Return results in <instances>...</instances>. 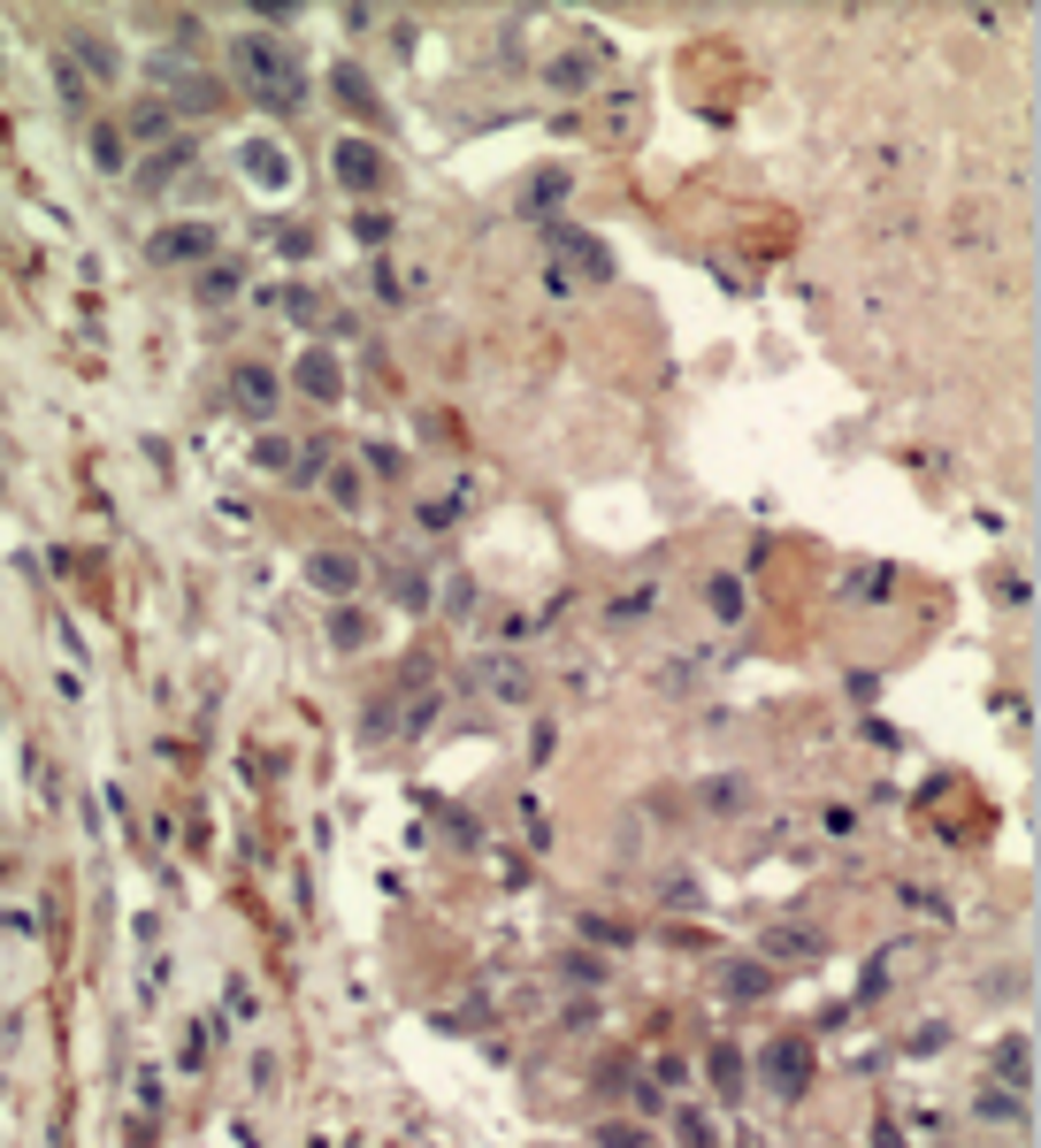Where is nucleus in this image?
Returning <instances> with one entry per match:
<instances>
[{
    "label": "nucleus",
    "mask_w": 1041,
    "mask_h": 1148,
    "mask_svg": "<svg viewBox=\"0 0 1041 1148\" xmlns=\"http://www.w3.org/2000/svg\"><path fill=\"white\" fill-rule=\"evenodd\" d=\"M245 177H253V184H283V177H291V161H283L268 138H253V146H245Z\"/></svg>",
    "instance_id": "obj_12"
},
{
    "label": "nucleus",
    "mask_w": 1041,
    "mask_h": 1148,
    "mask_svg": "<svg viewBox=\"0 0 1041 1148\" xmlns=\"http://www.w3.org/2000/svg\"><path fill=\"white\" fill-rule=\"evenodd\" d=\"M353 230H361V245H384V238H391V215H361Z\"/></svg>",
    "instance_id": "obj_23"
},
{
    "label": "nucleus",
    "mask_w": 1041,
    "mask_h": 1148,
    "mask_svg": "<svg viewBox=\"0 0 1041 1148\" xmlns=\"http://www.w3.org/2000/svg\"><path fill=\"white\" fill-rule=\"evenodd\" d=\"M766 957H820V934H812V927H774V934H766Z\"/></svg>",
    "instance_id": "obj_14"
},
{
    "label": "nucleus",
    "mask_w": 1041,
    "mask_h": 1148,
    "mask_svg": "<svg viewBox=\"0 0 1041 1148\" xmlns=\"http://www.w3.org/2000/svg\"><path fill=\"white\" fill-rule=\"evenodd\" d=\"M705 605H713V620H743V605H751V597H743V582H736V575H713V582H705Z\"/></svg>",
    "instance_id": "obj_13"
},
{
    "label": "nucleus",
    "mask_w": 1041,
    "mask_h": 1148,
    "mask_svg": "<svg viewBox=\"0 0 1041 1148\" xmlns=\"http://www.w3.org/2000/svg\"><path fill=\"white\" fill-rule=\"evenodd\" d=\"M559 972H567L574 988H597V980H605V957H590V950H574V957H559Z\"/></svg>",
    "instance_id": "obj_16"
},
{
    "label": "nucleus",
    "mask_w": 1041,
    "mask_h": 1148,
    "mask_svg": "<svg viewBox=\"0 0 1041 1148\" xmlns=\"http://www.w3.org/2000/svg\"><path fill=\"white\" fill-rule=\"evenodd\" d=\"M391 597H399L407 613H422V605H429V575H422V567H399V575H391Z\"/></svg>",
    "instance_id": "obj_15"
},
{
    "label": "nucleus",
    "mask_w": 1041,
    "mask_h": 1148,
    "mask_svg": "<svg viewBox=\"0 0 1041 1148\" xmlns=\"http://www.w3.org/2000/svg\"><path fill=\"white\" fill-rule=\"evenodd\" d=\"M230 62H238V77L253 85V100H261L268 116L306 108V70H299V55H291V47H276V39H238V47H230Z\"/></svg>",
    "instance_id": "obj_1"
},
{
    "label": "nucleus",
    "mask_w": 1041,
    "mask_h": 1148,
    "mask_svg": "<svg viewBox=\"0 0 1041 1148\" xmlns=\"http://www.w3.org/2000/svg\"><path fill=\"white\" fill-rule=\"evenodd\" d=\"M306 575H314L329 597H353V590H361V559H353V552H314Z\"/></svg>",
    "instance_id": "obj_8"
},
{
    "label": "nucleus",
    "mask_w": 1041,
    "mask_h": 1148,
    "mask_svg": "<svg viewBox=\"0 0 1041 1148\" xmlns=\"http://www.w3.org/2000/svg\"><path fill=\"white\" fill-rule=\"evenodd\" d=\"M230 399H238L245 414H276V375H268V367H253V360H245V367H230Z\"/></svg>",
    "instance_id": "obj_6"
},
{
    "label": "nucleus",
    "mask_w": 1041,
    "mask_h": 1148,
    "mask_svg": "<svg viewBox=\"0 0 1041 1148\" xmlns=\"http://www.w3.org/2000/svg\"><path fill=\"white\" fill-rule=\"evenodd\" d=\"M590 1140H597V1148H651V1133H643V1125H597Z\"/></svg>",
    "instance_id": "obj_19"
},
{
    "label": "nucleus",
    "mask_w": 1041,
    "mask_h": 1148,
    "mask_svg": "<svg viewBox=\"0 0 1041 1148\" xmlns=\"http://www.w3.org/2000/svg\"><path fill=\"white\" fill-rule=\"evenodd\" d=\"M995 1072H1010V1079L1026 1087V1041H1003V1049H995Z\"/></svg>",
    "instance_id": "obj_21"
},
{
    "label": "nucleus",
    "mask_w": 1041,
    "mask_h": 1148,
    "mask_svg": "<svg viewBox=\"0 0 1041 1148\" xmlns=\"http://www.w3.org/2000/svg\"><path fill=\"white\" fill-rule=\"evenodd\" d=\"M337 100H344V108H353L361 123H384V116H391V108L376 100V85H368L361 70H337Z\"/></svg>",
    "instance_id": "obj_10"
},
{
    "label": "nucleus",
    "mask_w": 1041,
    "mask_h": 1148,
    "mask_svg": "<svg viewBox=\"0 0 1041 1148\" xmlns=\"http://www.w3.org/2000/svg\"><path fill=\"white\" fill-rule=\"evenodd\" d=\"M681 1148H713V1125L698 1110H681Z\"/></svg>",
    "instance_id": "obj_22"
},
{
    "label": "nucleus",
    "mask_w": 1041,
    "mask_h": 1148,
    "mask_svg": "<svg viewBox=\"0 0 1041 1148\" xmlns=\"http://www.w3.org/2000/svg\"><path fill=\"white\" fill-rule=\"evenodd\" d=\"M582 934H590V942H628V927H620V919H582Z\"/></svg>",
    "instance_id": "obj_24"
},
{
    "label": "nucleus",
    "mask_w": 1041,
    "mask_h": 1148,
    "mask_svg": "<svg viewBox=\"0 0 1041 1148\" xmlns=\"http://www.w3.org/2000/svg\"><path fill=\"white\" fill-rule=\"evenodd\" d=\"M888 582H896L888 567H858V575H850V597H858V605H873V597H881Z\"/></svg>",
    "instance_id": "obj_18"
},
{
    "label": "nucleus",
    "mask_w": 1041,
    "mask_h": 1148,
    "mask_svg": "<svg viewBox=\"0 0 1041 1148\" xmlns=\"http://www.w3.org/2000/svg\"><path fill=\"white\" fill-rule=\"evenodd\" d=\"M552 77H559V85H582V77H590V55H567V62H559Z\"/></svg>",
    "instance_id": "obj_26"
},
{
    "label": "nucleus",
    "mask_w": 1041,
    "mask_h": 1148,
    "mask_svg": "<svg viewBox=\"0 0 1041 1148\" xmlns=\"http://www.w3.org/2000/svg\"><path fill=\"white\" fill-rule=\"evenodd\" d=\"M337 643H368V620L361 613H337Z\"/></svg>",
    "instance_id": "obj_25"
},
{
    "label": "nucleus",
    "mask_w": 1041,
    "mask_h": 1148,
    "mask_svg": "<svg viewBox=\"0 0 1041 1148\" xmlns=\"http://www.w3.org/2000/svg\"><path fill=\"white\" fill-rule=\"evenodd\" d=\"M705 805H721V812H736V805H743V789H736V782H713V789H705Z\"/></svg>",
    "instance_id": "obj_29"
},
{
    "label": "nucleus",
    "mask_w": 1041,
    "mask_h": 1148,
    "mask_svg": "<svg viewBox=\"0 0 1041 1148\" xmlns=\"http://www.w3.org/2000/svg\"><path fill=\"white\" fill-rule=\"evenodd\" d=\"M299 391H306V399H322V407L344 391V375H337V360H329V352H306V360H299Z\"/></svg>",
    "instance_id": "obj_9"
},
{
    "label": "nucleus",
    "mask_w": 1041,
    "mask_h": 1148,
    "mask_svg": "<svg viewBox=\"0 0 1041 1148\" xmlns=\"http://www.w3.org/2000/svg\"><path fill=\"white\" fill-rule=\"evenodd\" d=\"M154 253H161V261H207V253H215V230H207V222H177V230L154 238Z\"/></svg>",
    "instance_id": "obj_7"
},
{
    "label": "nucleus",
    "mask_w": 1041,
    "mask_h": 1148,
    "mask_svg": "<svg viewBox=\"0 0 1041 1148\" xmlns=\"http://www.w3.org/2000/svg\"><path fill=\"white\" fill-rule=\"evenodd\" d=\"M283 306H291V322H322V299H314L306 283H291V291H283Z\"/></svg>",
    "instance_id": "obj_20"
},
{
    "label": "nucleus",
    "mask_w": 1041,
    "mask_h": 1148,
    "mask_svg": "<svg viewBox=\"0 0 1041 1148\" xmlns=\"http://www.w3.org/2000/svg\"><path fill=\"white\" fill-rule=\"evenodd\" d=\"M544 245H559V253H574V268L590 276V283H613V253L590 238V230H574V222H544Z\"/></svg>",
    "instance_id": "obj_4"
},
{
    "label": "nucleus",
    "mask_w": 1041,
    "mask_h": 1148,
    "mask_svg": "<svg viewBox=\"0 0 1041 1148\" xmlns=\"http://www.w3.org/2000/svg\"><path fill=\"white\" fill-rule=\"evenodd\" d=\"M238 291V268H207V299H230Z\"/></svg>",
    "instance_id": "obj_27"
},
{
    "label": "nucleus",
    "mask_w": 1041,
    "mask_h": 1148,
    "mask_svg": "<svg viewBox=\"0 0 1041 1148\" xmlns=\"http://www.w3.org/2000/svg\"><path fill=\"white\" fill-rule=\"evenodd\" d=\"M705 1072H713V1095H743V1049L736 1041H713V1056H705Z\"/></svg>",
    "instance_id": "obj_11"
},
{
    "label": "nucleus",
    "mask_w": 1041,
    "mask_h": 1148,
    "mask_svg": "<svg viewBox=\"0 0 1041 1148\" xmlns=\"http://www.w3.org/2000/svg\"><path fill=\"white\" fill-rule=\"evenodd\" d=\"M651 597H658V590H628V597H620V605H613V620H636V613H643V605H651Z\"/></svg>",
    "instance_id": "obj_28"
},
{
    "label": "nucleus",
    "mask_w": 1041,
    "mask_h": 1148,
    "mask_svg": "<svg viewBox=\"0 0 1041 1148\" xmlns=\"http://www.w3.org/2000/svg\"><path fill=\"white\" fill-rule=\"evenodd\" d=\"M873 1148H904V1133H896V1125H881V1133H873Z\"/></svg>",
    "instance_id": "obj_30"
},
{
    "label": "nucleus",
    "mask_w": 1041,
    "mask_h": 1148,
    "mask_svg": "<svg viewBox=\"0 0 1041 1148\" xmlns=\"http://www.w3.org/2000/svg\"><path fill=\"white\" fill-rule=\"evenodd\" d=\"M721 995H728V1003H759V995H774V965L728 957V965H721Z\"/></svg>",
    "instance_id": "obj_5"
},
{
    "label": "nucleus",
    "mask_w": 1041,
    "mask_h": 1148,
    "mask_svg": "<svg viewBox=\"0 0 1041 1148\" xmlns=\"http://www.w3.org/2000/svg\"><path fill=\"white\" fill-rule=\"evenodd\" d=\"M567 200V169H544L536 184H529V207H559Z\"/></svg>",
    "instance_id": "obj_17"
},
{
    "label": "nucleus",
    "mask_w": 1041,
    "mask_h": 1148,
    "mask_svg": "<svg viewBox=\"0 0 1041 1148\" xmlns=\"http://www.w3.org/2000/svg\"><path fill=\"white\" fill-rule=\"evenodd\" d=\"M759 1072H766V1087H774L782 1102H797V1095L812 1087V1041H804V1034H774L766 1056H759Z\"/></svg>",
    "instance_id": "obj_3"
},
{
    "label": "nucleus",
    "mask_w": 1041,
    "mask_h": 1148,
    "mask_svg": "<svg viewBox=\"0 0 1041 1148\" xmlns=\"http://www.w3.org/2000/svg\"><path fill=\"white\" fill-rule=\"evenodd\" d=\"M329 169H337V184L353 192V200H376V192L391 184V161H384V146H368V138H337Z\"/></svg>",
    "instance_id": "obj_2"
}]
</instances>
